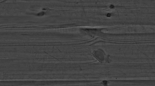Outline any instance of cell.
<instances>
[{
    "label": "cell",
    "instance_id": "obj_1",
    "mask_svg": "<svg viewBox=\"0 0 155 86\" xmlns=\"http://www.w3.org/2000/svg\"><path fill=\"white\" fill-rule=\"evenodd\" d=\"M128 86H155V79H130Z\"/></svg>",
    "mask_w": 155,
    "mask_h": 86
}]
</instances>
